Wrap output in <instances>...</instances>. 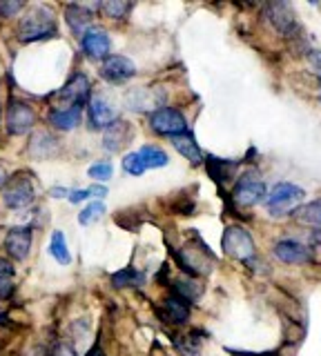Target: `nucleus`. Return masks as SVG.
I'll list each match as a JSON object with an SVG mask.
<instances>
[{"label":"nucleus","instance_id":"obj_31","mask_svg":"<svg viewBox=\"0 0 321 356\" xmlns=\"http://www.w3.org/2000/svg\"><path fill=\"white\" fill-rule=\"evenodd\" d=\"M52 356H74V352H72V348H68V345H58Z\"/></svg>","mask_w":321,"mask_h":356},{"label":"nucleus","instance_id":"obj_23","mask_svg":"<svg viewBox=\"0 0 321 356\" xmlns=\"http://www.w3.org/2000/svg\"><path fill=\"white\" fill-rule=\"evenodd\" d=\"M143 274L132 270V267H125V270H120L112 276V285L114 287H134V285H143Z\"/></svg>","mask_w":321,"mask_h":356},{"label":"nucleus","instance_id":"obj_28","mask_svg":"<svg viewBox=\"0 0 321 356\" xmlns=\"http://www.w3.org/2000/svg\"><path fill=\"white\" fill-rule=\"evenodd\" d=\"M112 174H114V167H112V163H94L92 167H90V176L94 178V181H98V183H105V181H109L112 178Z\"/></svg>","mask_w":321,"mask_h":356},{"label":"nucleus","instance_id":"obj_18","mask_svg":"<svg viewBox=\"0 0 321 356\" xmlns=\"http://www.w3.org/2000/svg\"><path fill=\"white\" fill-rule=\"evenodd\" d=\"M163 316L168 318V323L181 325V323L190 318V305H187V300H183L179 296H170L163 300Z\"/></svg>","mask_w":321,"mask_h":356},{"label":"nucleus","instance_id":"obj_20","mask_svg":"<svg viewBox=\"0 0 321 356\" xmlns=\"http://www.w3.org/2000/svg\"><path fill=\"white\" fill-rule=\"evenodd\" d=\"M139 154H141L143 163H146V167H150V170H159V167H165L170 163L168 154H165L161 147H157V145H143Z\"/></svg>","mask_w":321,"mask_h":356},{"label":"nucleus","instance_id":"obj_26","mask_svg":"<svg viewBox=\"0 0 321 356\" xmlns=\"http://www.w3.org/2000/svg\"><path fill=\"white\" fill-rule=\"evenodd\" d=\"M103 214H105V205L103 203H90L79 214V222H81V225H92V222L101 220Z\"/></svg>","mask_w":321,"mask_h":356},{"label":"nucleus","instance_id":"obj_10","mask_svg":"<svg viewBox=\"0 0 321 356\" xmlns=\"http://www.w3.org/2000/svg\"><path fill=\"white\" fill-rule=\"evenodd\" d=\"M56 98L68 103V107H83L87 103V98H90V81H87V76L74 74L68 81V85L56 94Z\"/></svg>","mask_w":321,"mask_h":356},{"label":"nucleus","instance_id":"obj_7","mask_svg":"<svg viewBox=\"0 0 321 356\" xmlns=\"http://www.w3.org/2000/svg\"><path fill=\"white\" fill-rule=\"evenodd\" d=\"M34 107H29L23 100H12L7 107V131L14 136H23L31 127H34Z\"/></svg>","mask_w":321,"mask_h":356},{"label":"nucleus","instance_id":"obj_21","mask_svg":"<svg viewBox=\"0 0 321 356\" xmlns=\"http://www.w3.org/2000/svg\"><path fill=\"white\" fill-rule=\"evenodd\" d=\"M14 276H16L14 263L0 259V298H9L14 294Z\"/></svg>","mask_w":321,"mask_h":356},{"label":"nucleus","instance_id":"obj_8","mask_svg":"<svg viewBox=\"0 0 321 356\" xmlns=\"http://www.w3.org/2000/svg\"><path fill=\"white\" fill-rule=\"evenodd\" d=\"M136 74V67L132 63L127 56H107L101 65V76L105 78L107 83H114V85H120L130 81L132 76Z\"/></svg>","mask_w":321,"mask_h":356},{"label":"nucleus","instance_id":"obj_24","mask_svg":"<svg viewBox=\"0 0 321 356\" xmlns=\"http://www.w3.org/2000/svg\"><path fill=\"white\" fill-rule=\"evenodd\" d=\"M174 296H179V298L190 303V300L201 296V285L194 283V281H187V278H181V281L174 283Z\"/></svg>","mask_w":321,"mask_h":356},{"label":"nucleus","instance_id":"obj_29","mask_svg":"<svg viewBox=\"0 0 321 356\" xmlns=\"http://www.w3.org/2000/svg\"><path fill=\"white\" fill-rule=\"evenodd\" d=\"M23 7H25V3H0V14H3L5 18H12Z\"/></svg>","mask_w":321,"mask_h":356},{"label":"nucleus","instance_id":"obj_14","mask_svg":"<svg viewBox=\"0 0 321 356\" xmlns=\"http://www.w3.org/2000/svg\"><path fill=\"white\" fill-rule=\"evenodd\" d=\"M83 107H56L49 111V122L61 131H72L81 122Z\"/></svg>","mask_w":321,"mask_h":356},{"label":"nucleus","instance_id":"obj_1","mask_svg":"<svg viewBox=\"0 0 321 356\" xmlns=\"http://www.w3.org/2000/svg\"><path fill=\"white\" fill-rule=\"evenodd\" d=\"M52 36H56V18L47 7H34L18 25V38L23 42H34Z\"/></svg>","mask_w":321,"mask_h":356},{"label":"nucleus","instance_id":"obj_17","mask_svg":"<svg viewBox=\"0 0 321 356\" xmlns=\"http://www.w3.org/2000/svg\"><path fill=\"white\" fill-rule=\"evenodd\" d=\"M65 20H68L70 29L83 38V33L87 31V27H90V22H92V11L83 5H70L65 9Z\"/></svg>","mask_w":321,"mask_h":356},{"label":"nucleus","instance_id":"obj_32","mask_svg":"<svg viewBox=\"0 0 321 356\" xmlns=\"http://www.w3.org/2000/svg\"><path fill=\"white\" fill-rule=\"evenodd\" d=\"M52 196H54V198L70 196V189H65V187H54V189H52Z\"/></svg>","mask_w":321,"mask_h":356},{"label":"nucleus","instance_id":"obj_2","mask_svg":"<svg viewBox=\"0 0 321 356\" xmlns=\"http://www.w3.org/2000/svg\"><path fill=\"white\" fill-rule=\"evenodd\" d=\"M306 198V192L302 187H297L292 183H276L272 187V192L265 198V207L272 216H285V214H295V211L302 207Z\"/></svg>","mask_w":321,"mask_h":356},{"label":"nucleus","instance_id":"obj_5","mask_svg":"<svg viewBox=\"0 0 321 356\" xmlns=\"http://www.w3.org/2000/svg\"><path fill=\"white\" fill-rule=\"evenodd\" d=\"M221 248L228 256L237 261H248L254 254V241L250 236L248 229H243L239 225H230L224 232V238H221Z\"/></svg>","mask_w":321,"mask_h":356},{"label":"nucleus","instance_id":"obj_3","mask_svg":"<svg viewBox=\"0 0 321 356\" xmlns=\"http://www.w3.org/2000/svg\"><path fill=\"white\" fill-rule=\"evenodd\" d=\"M34 198H36L34 183H31V178H27L25 174L9 178L3 189V203L9 209H25L34 203Z\"/></svg>","mask_w":321,"mask_h":356},{"label":"nucleus","instance_id":"obj_30","mask_svg":"<svg viewBox=\"0 0 321 356\" xmlns=\"http://www.w3.org/2000/svg\"><path fill=\"white\" fill-rule=\"evenodd\" d=\"M308 63H310V67L321 76V51H317V49H313V51H308Z\"/></svg>","mask_w":321,"mask_h":356},{"label":"nucleus","instance_id":"obj_34","mask_svg":"<svg viewBox=\"0 0 321 356\" xmlns=\"http://www.w3.org/2000/svg\"><path fill=\"white\" fill-rule=\"evenodd\" d=\"M310 241H313L315 245H319V248H321V229H315V232H313V236H310Z\"/></svg>","mask_w":321,"mask_h":356},{"label":"nucleus","instance_id":"obj_19","mask_svg":"<svg viewBox=\"0 0 321 356\" xmlns=\"http://www.w3.org/2000/svg\"><path fill=\"white\" fill-rule=\"evenodd\" d=\"M172 145H174V149L179 152L181 156H185V159L190 161V163H194V165L203 163L201 147H198V143L194 140L192 134H181V136H174Z\"/></svg>","mask_w":321,"mask_h":356},{"label":"nucleus","instance_id":"obj_13","mask_svg":"<svg viewBox=\"0 0 321 356\" xmlns=\"http://www.w3.org/2000/svg\"><path fill=\"white\" fill-rule=\"evenodd\" d=\"M274 256L288 265H304L310 261V250L299 241H279L274 245Z\"/></svg>","mask_w":321,"mask_h":356},{"label":"nucleus","instance_id":"obj_15","mask_svg":"<svg viewBox=\"0 0 321 356\" xmlns=\"http://www.w3.org/2000/svg\"><path fill=\"white\" fill-rule=\"evenodd\" d=\"M132 138V129L127 122L123 120H116L112 127L105 129V136H103V145L107 152H118L123 145H127V140Z\"/></svg>","mask_w":321,"mask_h":356},{"label":"nucleus","instance_id":"obj_35","mask_svg":"<svg viewBox=\"0 0 321 356\" xmlns=\"http://www.w3.org/2000/svg\"><path fill=\"white\" fill-rule=\"evenodd\" d=\"M87 356H105V354H103V350H101V348H92V350H90V354H87Z\"/></svg>","mask_w":321,"mask_h":356},{"label":"nucleus","instance_id":"obj_27","mask_svg":"<svg viewBox=\"0 0 321 356\" xmlns=\"http://www.w3.org/2000/svg\"><path fill=\"white\" fill-rule=\"evenodd\" d=\"M123 170L130 174V176H141L143 172L148 170L146 163H143L141 154L139 152H132V154H125L123 156Z\"/></svg>","mask_w":321,"mask_h":356},{"label":"nucleus","instance_id":"obj_25","mask_svg":"<svg viewBox=\"0 0 321 356\" xmlns=\"http://www.w3.org/2000/svg\"><path fill=\"white\" fill-rule=\"evenodd\" d=\"M130 9H132V5L130 3H120V0H112V3H103L101 5V11L112 20H123Z\"/></svg>","mask_w":321,"mask_h":356},{"label":"nucleus","instance_id":"obj_6","mask_svg":"<svg viewBox=\"0 0 321 356\" xmlns=\"http://www.w3.org/2000/svg\"><path fill=\"white\" fill-rule=\"evenodd\" d=\"M232 198H235V203L239 207H254L263 203L265 198H268V194H265V185L263 181H259V178H254L252 174H246L241 178V181L237 183L235 192H232Z\"/></svg>","mask_w":321,"mask_h":356},{"label":"nucleus","instance_id":"obj_36","mask_svg":"<svg viewBox=\"0 0 321 356\" xmlns=\"http://www.w3.org/2000/svg\"><path fill=\"white\" fill-rule=\"evenodd\" d=\"M0 111H3V105H0Z\"/></svg>","mask_w":321,"mask_h":356},{"label":"nucleus","instance_id":"obj_9","mask_svg":"<svg viewBox=\"0 0 321 356\" xmlns=\"http://www.w3.org/2000/svg\"><path fill=\"white\" fill-rule=\"evenodd\" d=\"M87 116H90V125L94 129H107L112 127L118 114H116V107L109 103L105 96H94L87 105Z\"/></svg>","mask_w":321,"mask_h":356},{"label":"nucleus","instance_id":"obj_12","mask_svg":"<svg viewBox=\"0 0 321 356\" xmlns=\"http://www.w3.org/2000/svg\"><path fill=\"white\" fill-rule=\"evenodd\" d=\"M81 44H83V51L90 56V58H107L109 54V47H112V42H109V36L105 29H87L81 38Z\"/></svg>","mask_w":321,"mask_h":356},{"label":"nucleus","instance_id":"obj_4","mask_svg":"<svg viewBox=\"0 0 321 356\" xmlns=\"http://www.w3.org/2000/svg\"><path fill=\"white\" fill-rule=\"evenodd\" d=\"M150 127L152 131L161 134V136H181L187 134V120L179 109L174 107H161L150 114Z\"/></svg>","mask_w":321,"mask_h":356},{"label":"nucleus","instance_id":"obj_33","mask_svg":"<svg viewBox=\"0 0 321 356\" xmlns=\"http://www.w3.org/2000/svg\"><path fill=\"white\" fill-rule=\"evenodd\" d=\"M7 181H9V176H7V172H5V167L0 165V189H5Z\"/></svg>","mask_w":321,"mask_h":356},{"label":"nucleus","instance_id":"obj_16","mask_svg":"<svg viewBox=\"0 0 321 356\" xmlns=\"http://www.w3.org/2000/svg\"><path fill=\"white\" fill-rule=\"evenodd\" d=\"M268 16L272 20V25L279 29L281 33H285V36L295 33V29H297V18H295V14H292L288 5H281V3L279 5H270Z\"/></svg>","mask_w":321,"mask_h":356},{"label":"nucleus","instance_id":"obj_22","mask_svg":"<svg viewBox=\"0 0 321 356\" xmlns=\"http://www.w3.org/2000/svg\"><path fill=\"white\" fill-rule=\"evenodd\" d=\"M49 254L56 259L61 265H70L72 263V254L68 250V243H65V234L63 232H54L52 241H49Z\"/></svg>","mask_w":321,"mask_h":356},{"label":"nucleus","instance_id":"obj_11","mask_svg":"<svg viewBox=\"0 0 321 356\" xmlns=\"http://www.w3.org/2000/svg\"><path fill=\"white\" fill-rule=\"evenodd\" d=\"M5 250L7 254L16 261H25L31 250V227L20 225L12 227L5 236Z\"/></svg>","mask_w":321,"mask_h":356}]
</instances>
